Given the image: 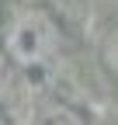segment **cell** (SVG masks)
<instances>
[{
  "instance_id": "obj_3",
  "label": "cell",
  "mask_w": 118,
  "mask_h": 125,
  "mask_svg": "<svg viewBox=\"0 0 118 125\" xmlns=\"http://www.w3.org/2000/svg\"><path fill=\"white\" fill-rule=\"evenodd\" d=\"M97 56H101V66L118 80V24L101 38V52H97Z\"/></svg>"
},
{
  "instance_id": "obj_1",
  "label": "cell",
  "mask_w": 118,
  "mask_h": 125,
  "mask_svg": "<svg viewBox=\"0 0 118 125\" xmlns=\"http://www.w3.org/2000/svg\"><path fill=\"white\" fill-rule=\"evenodd\" d=\"M4 52L14 66L38 70L59 52V24L45 7H24L7 21Z\"/></svg>"
},
{
  "instance_id": "obj_5",
  "label": "cell",
  "mask_w": 118,
  "mask_h": 125,
  "mask_svg": "<svg viewBox=\"0 0 118 125\" xmlns=\"http://www.w3.org/2000/svg\"><path fill=\"white\" fill-rule=\"evenodd\" d=\"M0 7H4V0H0Z\"/></svg>"
},
{
  "instance_id": "obj_2",
  "label": "cell",
  "mask_w": 118,
  "mask_h": 125,
  "mask_svg": "<svg viewBox=\"0 0 118 125\" xmlns=\"http://www.w3.org/2000/svg\"><path fill=\"white\" fill-rule=\"evenodd\" d=\"M35 125H90V122H87V115L80 111V108L63 104V101H52V104H45L35 115Z\"/></svg>"
},
{
  "instance_id": "obj_4",
  "label": "cell",
  "mask_w": 118,
  "mask_h": 125,
  "mask_svg": "<svg viewBox=\"0 0 118 125\" xmlns=\"http://www.w3.org/2000/svg\"><path fill=\"white\" fill-rule=\"evenodd\" d=\"M0 125H7V118H4V115H0Z\"/></svg>"
}]
</instances>
